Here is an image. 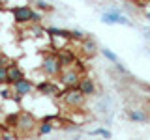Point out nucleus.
<instances>
[{
    "instance_id": "nucleus-1",
    "label": "nucleus",
    "mask_w": 150,
    "mask_h": 140,
    "mask_svg": "<svg viewBox=\"0 0 150 140\" xmlns=\"http://www.w3.org/2000/svg\"><path fill=\"white\" fill-rule=\"evenodd\" d=\"M11 15L19 24H28V22H41V13L34 11L30 6H17L11 9Z\"/></svg>"
},
{
    "instance_id": "nucleus-2",
    "label": "nucleus",
    "mask_w": 150,
    "mask_h": 140,
    "mask_svg": "<svg viewBox=\"0 0 150 140\" xmlns=\"http://www.w3.org/2000/svg\"><path fill=\"white\" fill-rule=\"evenodd\" d=\"M62 101L69 108H81L86 103V95L77 86H73V88H66V92H62Z\"/></svg>"
},
{
    "instance_id": "nucleus-3",
    "label": "nucleus",
    "mask_w": 150,
    "mask_h": 140,
    "mask_svg": "<svg viewBox=\"0 0 150 140\" xmlns=\"http://www.w3.org/2000/svg\"><path fill=\"white\" fill-rule=\"evenodd\" d=\"M40 69L45 77H58L60 71H62V65H60V60L58 56L54 54H45L43 60L40 64Z\"/></svg>"
},
{
    "instance_id": "nucleus-4",
    "label": "nucleus",
    "mask_w": 150,
    "mask_h": 140,
    "mask_svg": "<svg viewBox=\"0 0 150 140\" xmlns=\"http://www.w3.org/2000/svg\"><path fill=\"white\" fill-rule=\"evenodd\" d=\"M11 90H13V93H15L17 99H21V97H28V95L34 93L36 84L32 82L30 78L23 77V78H19V80H15V82L11 84Z\"/></svg>"
},
{
    "instance_id": "nucleus-5",
    "label": "nucleus",
    "mask_w": 150,
    "mask_h": 140,
    "mask_svg": "<svg viewBox=\"0 0 150 140\" xmlns=\"http://www.w3.org/2000/svg\"><path fill=\"white\" fill-rule=\"evenodd\" d=\"M100 21L103 24H122V26H133V22L129 21L124 13L118 11H111V9H105V11L100 15Z\"/></svg>"
},
{
    "instance_id": "nucleus-6",
    "label": "nucleus",
    "mask_w": 150,
    "mask_h": 140,
    "mask_svg": "<svg viewBox=\"0 0 150 140\" xmlns=\"http://www.w3.org/2000/svg\"><path fill=\"white\" fill-rule=\"evenodd\" d=\"M79 78H81V75L75 71L73 67H66V69H62V71H60V75H58V80H60V84H62L64 88H73V86H77V84H79Z\"/></svg>"
},
{
    "instance_id": "nucleus-7",
    "label": "nucleus",
    "mask_w": 150,
    "mask_h": 140,
    "mask_svg": "<svg viewBox=\"0 0 150 140\" xmlns=\"http://www.w3.org/2000/svg\"><path fill=\"white\" fill-rule=\"evenodd\" d=\"M36 90L41 93V95H49V97H58L60 93H62V90H60V86L56 84L54 80H41V82H38V86H36Z\"/></svg>"
},
{
    "instance_id": "nucleus-8",
    "label": "nucleus",
    "mask_w": 150,
    "mask_h": 140,
    "mask_svg": "<svg viewBox=\"0 0 150 140\" xmlns=\"http://www.w3.org/2000/svg\"><path fill=\"white\" fill-rule=\"evenodd\" d=\"M77 88H79V90H81L86 97H92V95H96V93H98V86H96V82H94L90 77H83V78H79Z\"/></svg>"
},
{
    "instance_id": "nucleus-9",
    "label": "nucleus",
    "mask_w": 150,
    "mask_h": 140,
    "mask_svg": "<svg viewBox=\"0 0 150 140\" xmlns=\"http://www.w3.org/2000/svg\"><path fill=\"white\" fill-rule=\"evenodd\" d=\"M6 73H8V84H13L15 80L25 77V71H23V67L15 62H9L6 65Z\"/></svg>"
},
{
    "instance_id": "nucleus-10",
    "label": "nucleus",
    "mask_w": 150,
    "mask_h": 140,
    "mask_svg": "<svg viewBox=\"0 0 150 140\" xmlns=\"http://www.w3.org/2000/svg\"><path fill=\"white\" fill-rule=\"evenodd\" d=\"M81 47H83V52L86 56H94L98 52V43H96V39L90 37V36H86L84 39H81Z\"/></svg>"
},
{
    "instance_id": "nucleus-11",
    "label": "nucleus",
    "mask_w": 150,
    "mask_h": 140,
    "mask_svg": "<svg viewBox=\"0 0 150 140\" xmlns=\"http://www.w3.org/2000/svg\"><path fill=\"white\" fill-rule=\"evenodd\" d=\"M126 116L133 123H144V121H148V116L144 114V110H139V108H128L126 110Z\"/></svg>"
},
{
    "instance_id": "nucleus-12",
    "label": "nucleus",
    "mask_w": 150,
    "mask_h": 140,
    "mask_svg": "<svg viewBox=\"0 0 150 140\" xmlns=\"http://www.w3.org/2000/svg\"><path fill=\"white\" fill-rule=\"evenodd\" d=\"M15 125H17V127H21L28 134V133H30V129L36 127V121H34V118H32L30 114H23V116H19V120H17Z\"/></svg>"
},
{
    "instance_id": "nucleus-13",
    "label": "nucleus",
    "mask_w": 150,
    "mask_h": 140,
    "mask_svg": "<svg viewBox=\"0 0 150 140\" xmlns=\"http://www.w3.org/2000/svg\"><path fill=\"white\" fill-rule=\"evenodd\" d=\"M45 32L51 37H68V39H71V30H62V28H56V26H49V28H45Z\"/></svg>"
},
{
    "instance_id": "nucleus-14",
    "label": "nucleus",
    "mask_w": 150,
    "mask_h": 140,
    "mask_svg": "<svg viewBox=\"0 0 150 140\" xmlns=\"http://www.w3.org/2000/svg\"><path fill=\"white\" fill-rule=\"evenodd\" d=\"M58 60H60V65H62V67H68V65H71L75 62V56H73V52H69L68 49H62V52L58 54Z\"/></svg>"
},
{
    "instance_id": "nucleus-15",
    "label": "nucleus",
    "mask_w": 150,
    "mask_h": 140,
    "mask_svg": "<svg viewBox=\"0 0 150 140\" xmlns=\"http://www.w3.org/2000/svg\"><path fill=\"white\" fill-rule=\"evenodd\" d=\"M54 131V123H51V121H41L40 125H38V129H36V133L40 134V136H45V134H51Z\"/></svg>"
},
{
    "instance_id": "nucleus-16",
    "label": "nucleus",
    "mask_w": 150,
    "mask_h": 140,
    "mask_svg": "<svg viewBox=\"0 0 150 140\" xmlns=\"http://www.w3.org/2000/svg\"><path fill=\"white\" fill-rule=\"evenodd\" d=\"M88 134L92 136H103V138H111V131L109 129H103V127H98V129H92V131H86Z\"/></svg>"
},
{
    "instance_id": "nucleus-17",
    "label": "nucleus",
    "mask_w": 150,
    "mask_h": 140,
    "mask_svg": "<svg viewBox=\"0 0 150 140\" xmlns=\"http://www.w3.org/2000/svg\"><path fill=\"white\" fill-rule=\"evenodd\" d=\"M100 52H101L103 56H105V58H107V60H109V62H111V64H116V62H120V58H118V56H116L115 52H112V50H111V49H101V50H100Z\"/></svg>"
},
{
    "instance_id": "nucleus-18",
    "label": "nucleus",
    "mask_w": 150,
    "mask_h": 140,
    "mask_svg": "<svg viewBox=\"0 0 150 140\" xmlns=\"http://www.w3.org/2000/svg\"><path fill=\"white\" fill-rule=\"evenodd\" d=\"M36 8H38V9H41V11H51V9H53V8L49 6V4L45 2V0H36Z\"/></svg>"
},
{
    "instance_id": "nucleus-19",
    "label": "nucleus",
    "mask_w": 150,
    "mask_h": 140,
    "mask_svg": "<svg viewBox=\"0 0 150 140\" xmlns=\"http://www.w3.org/2000/svg\"><path fill=\"white\" fill-rule=\"evenodd\" d=\"M8 84V73H6V65H0V86Z\"/></svg>"
},
{
    "instance_id": "nucleus-20",
    "label": "nucleus",
    "mask_w": 150,
    "mask_h": 140,
    "mask_svg": "<svg viewBox=\"0 0 150 140\" xmlns=\"http://www.w3.org/2000/svg\"><path fill=\"white\" fill-rule=\"evenodd\" d=\"M86 37V32H83V30H71V39H84Z\"/></svg>"
},
{
    "instance_id": "nucleus-21",
    "label": "nucleus",
    "mask_w": 150,
    "mask_h": 140,
    "mask_svg": "<svg viewBox=\"0 0 150 140\" xmlns=\"http://www.w3.org/2000/svg\"><path fill=\"white\" fill-rule=\"evenodd\" d=\"M8 64H9V58H8L6 54L0 52V65H8Z\"/></svg>"
},
{
    "instance_id": "nucleus-22",
    "label": "nucleus",
    "mask_w": 150,
    "mask_h": 140,
    "mask_svg": "<svg viewBox=\"0 0 150 140\" xmlns=\"http://www.w3.org/2000/svg\"><path fill=\"white\" fill-rule=\"evenodd\" d=\"M144 17H146L148 21H150V11H146V13H144Z\"/></svg>"
},
{
    "instance_id": "nucleus-23",
    "label": "nucleus",
    "mask_w": 150,
    "mask_h": 140,
    "mask_svg": "<svg viewBox=\"0 0 150 140\" xmlns=\"http://www.w3.org/2000/svg\"><path fill=\"white\" fill-rule=\"evenodd\" d=\"M0 114H2V106H0Z\"/></svg>"
},
{
    "instance_id": "nucleus-24",
    "label": "nucleus",
    "mask_w": 150,
    "mask_h": 140,
    "mask_svg": "<svg viewBox=\"0 0 150 140\" xmlns=\"http://www.w3.org/2000/svg\"><path fill=\"white\" fill-rule=\"evenodd\" d=\"M0 9H2V2H0Z\"/></svg>"
},
{
    "instance_id": "nucleus-25",
    "label": "nucleus",
    "mask_w": 150,
    "mask_h": 140,
    "mask_svg": "<svg viewBox=\"0 0 150 140\" xmlns=\"http://www.w3.org/2000/svg\"><path fill=\"white\" fill-rule=\"evenodd\" d=\"M148 52H150V49H148Z\"/></svg>"
}]
</instances>
